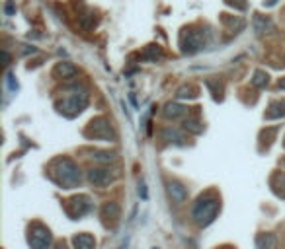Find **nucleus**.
Instances as JSON below:
<instances>
[{"instance_id":"6","label":"nucleus","mask_w":285,"mask_h":249,"mask_svg":"<svg viewBox=\"0 0 285 249\" xmlns=\"http://www.w3.org/2000/svg\"><path fill=\"white\" fill-rule=\"evenodd\" d=\"M205 39H203V32H196V30H184L180 36V47L182 51L188 54L197 53L199 49H203Z\"/></svg>"},{"instance_id":"33","label":"nucleus","mask_w":285,"mask_h":249,"mask_svg":"<svg viewBox=\"0 0 285 249\" xmlns=\"http://www.w3.org/2000/svg\"><path fill=\"white\" fill-rule=\"evenodd\" d=\"M283 16H285V10H283Z\"/></svg>"},{"instance_id":"20","label":"nucleus","mask_w":285,"mask_h":249,"mask_svg":"<svg viewBox=\"0 0 285 249\" xmlns=\"http://www.w3.org/2000/svg\"><path fill=\"white\" fill-rule=\"evenodd\" d=\"M90 158L100 164H113L115 162V154L113 152H106V150H94L90 152Z\"/></svg>"},{"instance_id":"29","label":"nucleus","mask_w":285,"mask_h":249,"mask_svg":"<svg viewBox=\"0 0 285 249\" xmlns=\"http://www.w3.org/2000/svg\"><path fill=\"white\" fill-rule=\"evenodd\" d=\"M277 88L285 90V76H283V78H279V82H277Z\"/></svg>"},{"instance_id":"31","label":"nucleus","mask_w":285,"mask_h":249,"mask_svg":"<svg viewBox=\"0 0 285 249\" xmlns=\"http://www.w3.org/2000/svg\"><path fill=\"white\" fill-rule=\"evenodd\" d=\"M275 2H277V0H267V2H266V6H273Z\"/></svg>"},{"instance_id":"1","label":"nucleus","mask_w":285,"mask_h":249,"mask_svg":"<svg viewBox=\"0 0 285 249\" xmlns=\"http://www.w3.org/2000/svg\"><path fill=\"white\" fill-rule=\"evenodd\" d=\"M221 210V198L215 193H205L197 198L192 206V220L197 226L205 228L217 218V214Z\"/></svg>"},{"instance_id":"3","label":"nucleus","mask_w":285,"mask_h":249,"mask_svg":"<svg viewBox=\"0 0 285 249\" xmlns=\"http://www.w3.org/2000/svg\"><path fill=\"white\" fill-rule=\"evenodd\" d=\"M84 134L88 136L90 140H104V142H111L115 138L113 134V128H111V123L107 117H94L92 121L88 123Z\"/></svg>"},{"instance_id":"26","label":"nucleus","mask_w":285,"mask_h":249,"mask_svg":"<svg viewBox=\"0 0 285 249\" xmlns=\"http://www.w3.org/2000/svg\"><path fill=\"white\" fill-rule=\"evenodd\" d=\"M207 86H209V88H213L215 82L213 80H207ZM219 92H223V86H219ZM213 98L215 100H221V94H217V90H213Z\"/></svg>"},{"instance_id":"17","label":"nucleus","mask_w":285,"mask_h":249,"mask_svg":"<svg viewBox=\"0 0 285 249\" xmlns=\"http://www.w3.org/2000/svg\"><path fill=\"white\" fill-rule=\"evenodd\" d=\"M277 248V238L273 234H260L256 238V249H275Z\"/></svg>"},{"instance_id":"32","label":"nucleus","mask_w":285,"mask_h":249,"mask_svg":"<svg viewBox=\"0 0 285 249\" xmlns=\"http://www.w3.org/2000/svg\"><path fill=\"white\" fill-rule=\"evenodd\" d=\"M283 146H285V138H283Z\"/></svg>"},{"instance_id":"7","label":"nucleus","mask_w":285,"mask_h":249,"mask_svg":"<svg viewBox=\"0 0 285 249\" xmlns=\"http://www.w3.org/2000/svg\"><path fill=\"white\" fill-rule=\"evenodd\" d=\"M115 179H117V174L107 170V168H92L88 172V181L94 187H100V189L109 187Z\"/></svg>"},{"instance_id":"30","label":"nucleus","mask_w":285,"mask_h":249,"mask_svg":"<svg viewBox=\"0 0 285 249\" xmlns=\"http://www.w3.org/2000/svg\"><path fill=\"white\" fill-rule=\"evenodd\" d=\"M53 249H69V248H67V246H65V244H59V246H55Z\"/></svg>"},{"instance_id":"9","label":"nucleus","mask_w":285,"mask_h":249,"mask_svg":"<svg viewBox=\"0 0 285 249\" xmlns=\"http://www.w3.org/2000/svg\"><path fill=\"white\" fill-rule=\"evenodd\" d=\"M100 216H102V220H104L106 226H115L119 222V218H121V208H119L117 202L107 200V202L102 204V208H100Z\"/></svg>"},{"instance_id":"21","label":"nucleus","mask_w":285,"mask_h":249,"mask_svg":"<svg viewBox=\"0 0 285 249\" xmlns=\"http://www.w3.org/2000/svg\"><path fill=\"white\" fill-rule=\"evenodd\" d=\"M197 96V90L196 86H192V84H184V86H180L178 92H176V98L178 100H194Z\"/></svg>"},{"instance_id":"4","label":"nucleus","mask_w":285,"mask_h":249,"mask_svg":"<svg viewBox=\"0 0 285 249\" xmlns=\"http://www.w3.org/2000/svg\"><path fill=\"white\" fill-rule=\"evenodd\" d=\"M51 232L45 224L41 222H34L28 228V242L32 249H49L51 248Z\"/></svg>"},{"instance_id":"14","label":"nucleus","mask_w":285,"mask_h":249,"mask_svg":"<svg viewBox=\"0 0 285 249\" xmlns=\"http://www.w3.org/2000/svg\"><path fill=\"white\" fill-rule=\"evenodd\" d=\"M161 136H162V140H166V142H170V144H178V146H184V144H186V136L180 132L176 126H164Z\"/></svg>"},{"instance_id":"13","label":"nucleus","mask_w":285,"mask_h":249,"mask_svg":"<svg viewBox=\"0 0 285 249\" xmlns=\"http://www.w3.org/2000/svg\"><path fill=\"white\" fill-rule=\"evenodd\" d=\"M162 113H164V117H166V119L176 121V119H182V117H186V115H188V107L180 106V104H176V102H170V104H166V106H164Z\"/></svg>"},{"instance_id":"27","label":"nucleus","mask_w":285,"mask_h":249,"mask_svg":"<svg viewBox=\"0 0 285 249\" xmlns=\"http://www.w3.org/2000/svg\"><path fill=\"white\" fill-rule=\"evenodd\" d=\"M6 82H8L10 90H16V88H18V84H14V76H12V74H8V76H6Z\"/></svg>"},{"instance_id":"10","label":"nucleus","mask_w":285,"mask_h":249,"mask_svg":"<svg viewBox=\"0 0 285 249\" xmlns=\"http://www.w3.org/2000/svg\"><path fill=\"white\" fill-rule=\"evenodd\" d=\"M78 74V68L69 62V60H61V62H57L53 68V76L55 78H63V80H69V78H74Z\"/></svg>"},{"instance_id":"19","label":"nucleus","mask_w":285,"mask_h":249,"mask_svg":"<svg viewBox=\"0 0 285 249\" xmlns=\"http://www.w3.org/2000/svg\"><path fill=\"white\" fill-rule=\"evenodd\" d=\"M250 84L254 86V88H266L267 84H269V76H267L266 70H256L252 74V78H250Z\"/></svg>"},{"instance_id":"23","label":"nucleus","mask_w":285,"mask_h":249,"mask_svg":"<svg viewBox=\"0 0 285 249\" xmlns=\"http://www.w3.org/2000/svg\"><path fill=\"white\" fill-rule=\"evenodd\" d=\"M94 24H96V16H94L92 12L84 14V16H80V28H82L84 32L92 30V28H94Z\"/></svg>"},{"instance_id":"15","label":"nucleus","mask_w":285,"mask_h":249,"mask_svg":"<svg viewBox=\"0 0 285 249\" xmlns=\"http://www.w3.org/2000/svg\"><path fill=\"white\" fill-rule=\"evenodd\" d=\"M74 249H96V240L92 234H76L72 238Z\"/></svg>"},{"instance_id":"11","label":"nucleus","mask_w":285,"mask_h":249,"mask_svg":"<svg viewBox=\"0 0 285 249\" xmlns=\"http://www.w3.org/2000/svg\"><path fill=\"white\" fill-rule=\"evenodd\" d=\"M252 28H254V32H256L258 36L271 34V32H273V22H271V18H267V16L254 14V18H252Z\"/></svg>"},{"instance_id":"16","label":"nucleus","mask_w":285,"mask_h":249,"mask_svg":"<svg viewBox=\"0 0 285 249\" xmlns=\"http://www.w3.org/2000/svg\"><path fill=\"white\" fill-rule=\"evenodd\" d=\"M141 58L147 60V62H159V60L164 58V51L159 45H149V47H145V51L141 53Z\"/></svg>"},{"instance_id":"2","label":"nucleus","mask_w":285,"mask_h":249,"mask_svg":"<svg viewBox=\"0 0 285 249\" xmlns=\"http://www.w3.org/2000/svg\"><path fill=\"white\" fill-rule=\"evenodd\" d=\"M51 176L65 189L76 187L80 183V179H82L78 166L71 158H59V160H55L53 166H51Z\"/></svg>"},{"instance_id":"18","label":"nucleus","mask_w":285,"mask_h":249,"mask_svg":"<svg viewBox=\"0 0 285 249\" xmlns=\"http://www.w3.org/2000/svg\"><path fill=\"white\" fill-rule=\"evenodd\" d=\"M184 128L188 130V132H192V134H201L203 132V123L197 119V117H186L184 119Z\"/></svg>"},{"instance_id":"12","label":"nucleus","mask_w":285,"mask_h":249,"mask_svg":"<svg viewBox=\"0 0 285 249\" xmlns=\"http://www.w3.org/2000/svg\"><path fill=\"white\" fill-rule=\"evenodd\" d=\"M168 195L172 196L174 202H186L188 200V187H184L180 181H168Z\"/></svg>"},{"instance_id":"5","label":"nucleus","mask_w":285,"mask_h":249,"mask_svg":"<svg viewBox=\"0 0 285 249\" xmlns=\"http://www.w3.org/2000/svg\"><path fill=\"white\" fill-rule=\"evenodd\" d=\"M86 106H88V96L86 94H72L69 98H65L63 102H59L57 109L67 117H74V115L82 113Z\"/></svg>"},{"instance_id":"22","label":"nucleus","mask_w":285,"mask_h":249,"mask_svg":"<svg viewBox=\"0 0 285 249\" xmlns=\"http://www.w3.org/2000/svg\"><path fill=\"white\" fill-rule=\"evenodd\" d=\"M285 117V107L281 106V102H275L269 106V111L266 113V119H279Z\"/></svg>"},{"instance_id":"24","label":"nucleus","mask_w":285,"mask_h":249,"mask_svg":"<svg viewBox=\"0 0 285 249\" xmlns=\"http://www.w3.org/2000/svg\"><path fill=\"white\" fill-rule=\"evenodd\" d=\"M223 22H225L227 26H232V28L236 26V30H242V28H244V22H242V20H240V18L231 20V18H229V16H225V18H223Z\"/></svg>"},{"instance_id":"25","label":"nucleus","mask_w":285,"mask_h":249,"mask_svg":"<svg viewBox=\"0 0 285 249\" xmlns=\"http://www.w3.org/2000/svg\"><path fill=\"white\" fill-rule=\"evenodd\" d=\"M4 14H6V16H14V14H16V4H14V0H6V4H4Z\"/></svg>"},{"instance_id":"8","label":"nucleus","mask_w":285,"mask_h":249,"mask_svg":"<svg viewBox=\"0 0 285 249\" xmlns=\"http://www.w3.org/2000/svg\"><path fill=\"white\" fill-rule=\"evenodd\" d=\"M92 210V200H90L88 195H78L72 196L67 200V212L72 218H80L84 214H88Z\"/></svg>"},{"instance_id":"28","label":"nucleus","mask_w":285,"mask_h":249,"mask_svg":"<svg viewBox=\"0 0 285 249\" xmlns=\"http://www.w3.org/2000/svg\"><path fill=\"white\" fill-rule=\"evenodd\" d=\"M279 187H281V195H285V176L279 178Z\"/></svg>"}]
</instances>
